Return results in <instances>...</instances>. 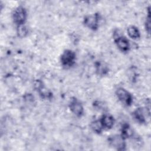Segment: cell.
<instances>
[{
  "label": "cell",
  "instance_id": "obj_14",
  "mask_svg": "<svg viewBox=\"0 0 151 151\" xmlns=\"http://www.w3.org/2000/svg\"><path fill=\"white\" fill-rule=\"evenodd\" d=\"M90 126L92 130L97 134H101L104 129L100 120H95L92 121Z\"/></svg>",
  "mask_w": 151,
  "mask_h": 151
},
{
  "label": "cell",
  "instance_id": "obj_7",
  "mask_svg": "<svg viewBox=\"0 0 151 151\" xmlns=\"http://www.w3.org/2000/svg\"><path fill=\"white\" fill-rule=\"evenodd\" d=\"M34 87L42 99H51L52 98V93L44 86L43 83L41 80H35L34 82Z\"/></svg>",
  "mask_w": 151,
  "mask_h": 151
},
{
  "label": "cell",
  "instance_id": "obj_15",
  "mask_svg": "<svg viewBox=\"0 0 151 151\" xmlns=\"http://www.w3.org/2000/svg\"><path fill=\"white\" fill-rule=\"evenodd\" d=\"M28 33V28L24 25H21L17 26V34L19 38L25 37Z\"/></svg>",
  "mask_w": 151,
  "mask_h": 151
},
{
  "label": "cell",
  "instance_id": "obj_2",
  "mask_svg": "<svg viewBox=\"0 0 151 151\" xmlns=\"http://www.w3.org/2000/svg\"><path fill=\"white\" fill-rule=\"evenodd\" d=\"M76 60V53L71 50H65L61 55L60 62L61 65L66 68H70L75 64Z\"/></svg>",
  "mask_w": 151,
  "mask_h": 151
},
{
  "label": "cell",
  "instance_id": "obj_5",
  "mask_svg": "<svg viewBox=\"0 0 151 151\" xmlns=\"http://www.w3.org/2000/svg\"><path fill=\"white\" fill-rule=\"evenodd\" d=\"M101 17L100 14L95 13L91 15H88L84 18V25L88 28L96 31L99 27V23Z\"/></svg>",
  "mask_w": 151,
  "mask_h": 151
},
{
  "label": "cell",
  "instance_id": "obj_18",
  "mask_svg": "<svg viewBox=\"0 0 151 151\" xmlns=\"http://www.w3.org/2000/svg\"><path fill=\"white\" fill-rule=\"evenodd\" d=\"M24 100L27 101L29 103H32L34 101V96L31 94H27L24 96Z\"/></svg>",
  "mask_w": 151,
  "mask_h": 151
},
{
  "label": "cell",
  "instance_id": "obj_8",
  "mask_svg": "<svg viewBox=\"0 0 151 151\" xmlns=\"http://www.w3.org/2000/svg\"><path fill=\"white\" fill-rule=\"evenodd\" d=\"M71 111L77 117H80L84 114V107L81 102L76 97H73L69 103Z\"/></svg>",
  "mask_w": 151,
  "mask_h": 151
},
{
  "label": "cell",
  "instance_id": "obj_3",
  "mask_svg": "<svg viewBox=\"0 0 151 151\" xmlns=\"http://www.w3.org/2000/svg\"><path fill=\"white\" fill-rule=\"evenodd\" d=\"M116 95L119 101L126 106H130L133 101V96L127 90L123 87H119L116 90Z\"/></svg>",
  "mask_w": 151,
  "mask_h": 151
},
{
  "label": "cell",
  "instance_id": "obj_11",
  "mask_svg": "<svg viewBox=\"0 0 151 151\" xmlns=\"http://www.w3.org/2000/svg\"><path fill=\"white\" fill-rule=\"evenodd\" d=\"M145 110L142 107L137 108L132 113V116L134 119L140 124H143L146 123V118L145 116Z\"/></svg>",
  "mask_w": 151,
  "mask_h": 151
},
{
  "label": "cell",
  "instance_id": "obj_12",
  "mask_svg": "<svg viewBox=\"0 0 151 151\" xmlns=\"http://www.w3.org/2000/svg\"><path fill=\"white\" fill-rule=\"evenodd\" d=\"M120 135L125 139L131 138L133 136V132L129 124L124 123L121 127Z\"/></svg>",
  "mask_w": 151,
  "mask_h": 151
},
{
  "label": "cell",
  "instance_id": "obj_10",
  "mask_svg": "<svg viewBox=\"0 0 151 151\" xmlns=\"http://www.w3.org/2000/svg\"><path fill=\"white\" fill-rule=\"evenodd\" d=\"M94 65L96 73L100 76H103L107 74L109 71L108 65L104 61H97L95 63Z\"/></svg>",
  "mask_w": 151,
  "mask_h": 151
},
{
  "label": "cell",
  "instance_id": "obj_1",
  "mask_svg": "<svg viewBox=\"0 0 151 151\" xmlns=\"http://www.w3.org/2000/svg\"><path fill=\"white\" fill-rule=\"evenodd\" d=\"M113 37L114 40V43L116 44L117 47L122 52H126L130 50V42L127 38L123 35L120 34V32L118 29L114 31Z\"/></svg>",
  "mask_w": 151,
  "mask_h": 151
},
{
  "label": "cell",
  "instance_id": "obj_9",
  "mask_svg": "<svg viewBox=\"0 0 151 151\" xmlns=\"http://www.w3.org/2000/svg\"><path fill=\"white\" fill-rule=\"evenodd\" d=\"M99 120L104 129H110L114 126V119L110 114H104Z\"/></svg>",
  "mask_w": 151,
  "mask_h": 151
},
{
  "label": "cell",
  "instance_id": "obj_17",
  "mask_svg": "<svg viewBox=\"0 0 151 151\" xmlns=\"http://www.w3.org/2000/svg\"><path fill=\"white\" fill-rule=\"evenodd\" d=\"M145 28L146 31L148 34H150V12L149 9H148V14L146 17V22H145Z\"/></svg>",
  "mask_w": 151,
  "mask_h": 151
},
{
  "label": "cell",
  "instance_id": "obj_16",
  "mask_svg": "<svg viewBox=\"0 0 151 151\" xmlns=\"http://www.w3.org/2000/svg\"><path fill=\"white\" fill-rule=\"evenodd\" d=\"M93 107L98 110L104 111L106 110V106H105V104L101 101L96 100L95 101L93 102Z\"/></svg>",
  "mask_w": 151,
  "mask_h": 151
},
{
  "label": "cell",
  "instance_id": "obj_4",
  "mask_svg": "<svg viewBox=\"0 0 151 151\" xmlns=\"http://www.w3.org/2000/svg\"><path fill=\"white\" fill-rule=\"evenodd\" d=\"M27 17V10L21 5L17 7L12 13L13 21L17 26L24 24L26 21Z\"/></svg>",
  "mask_w": 151,
  "mask_h": 151
},
{
  "label": "cell",
  "instance_id": "obj_6",
  "mask_svg": "<svg viewBox=\"0 0 151 151\" xmlns=\"http://www.w3.org/2000/svg\"><path fill=\"white\" fill-rule=\"evenodd\" d=\"M109 145L117 150H126V143L125 139L120 134H114L110 136L108 139Z\"/></svg>",
  "mask_w": 151,
  "mask_h": 151
},
{
  "label": "cell",
  "instance_id": "obj_13",
  "mask_svg": "<svg viewBox=\"0 0 151 151\" xmlns=\"http://www.w3.org/2000/svg\"><path fill=\"white\" fill-rule=\"evenodd\" d=\"M127 32L129 37L133 40L138 39L140 37V33L138 28L134 25H130L128 27Z\"/></svg>",
  "mask_w": 151,
  "mask_h": 151
}]
</instances>
